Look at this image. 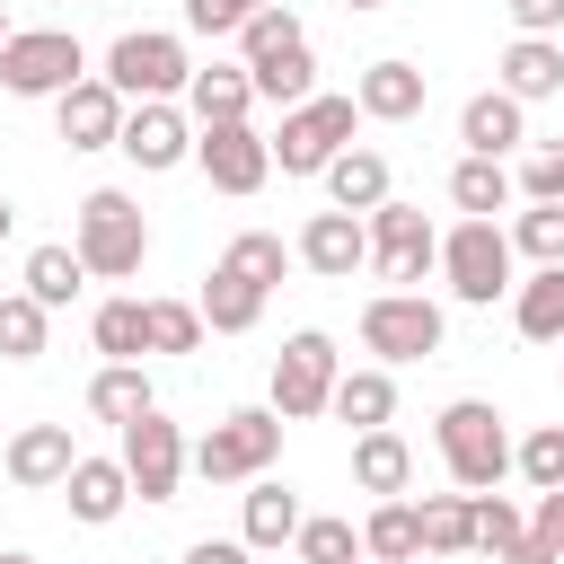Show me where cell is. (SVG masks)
<instances>
[{
    "instance_id": "3",
    "label": "cell",
    "mask_w": 564,
    "mask_h": 564,
    "mask_svg": "<svg viewBox=\"0 0 564 564\" xmlns=\"http://www.w3.org/2000/svg\"><path fill=\"white\" fill-rule=\"evenodd\" d=\"M115 97H141V106H167V97H185L194 88V62H185V44L176 35H159V26H132V35H115L106 44V70H97Z\"/></svg>"
},
{
    "instance_id": "35",
    "label": "cell",
    "mask_w": 564,
    "mask_h": 564,
    "mask_svg": "<svg viewBox=\"0 0 564 564\" xmlns=\"http://www.w3.org/2000/svg\"><path fill=\"white\" fill-rule=\"evenodd\" d=\"M79 282H88L79 247H35V256H26V300H44V308H70V300H79Z\"/></svg>"
},
{
    "instance_id": "9",
    "label": "cell",
    "mask_w": 564,
    "mask_h": 564,
    "mask_svg": "<svg viewBox=\"0 0 564 564\" xmlns=\"http://www.w3.org/2000/svg\"><path fill=\"white\" fill-rule=\"evenodd\" d=\"M335 379H344V370H335V344H326L317 326H300V335L273 352V414H282V423L326 414V405H335Z\"/></svg>"
},
{
    "instance_id": "17",
    "label": "cell",
    "mask_w": 564,
    "mask_h": 564,
    "mask_svg": "<svg viewBox=\"0 0 564 564\" xmlns=\"http://www.w3.org/2000/svg\"><path fill=\"white\" fill-rule=\"evenodd\" d=\"M458 141H467V159H502L511 141H529V106L502 97V88H485V97L458 106Z\"/></svg>"
},
{
    "instance_id": "49",
    "label": "cell",
    "mask_w": 564,
    "mask_h": 564,
    "mask_svg": "<svg viewBox=\"0 0 564 564\" xmlns=\"http://www.w3.org/2000/svg\"><path fill=\"white\" fill-rule=\"evenodd\" d=\"M9 229H18V203H9V194H0V238H9Z\"/></svg>"
},
{
    "instance_id": "40",
    "label": "cell",
    "mask_w": 564,
    "mask_h": 564,
    "mask_svg": "<svg viewBox=\"0 0 564 564\" xmlns=\"http://www.w3.org/2000/svg\"><path fill=\"white\" fill-rule=\"evenodd\" d=\"M511 467H520L538 494H564V423H538V432L511 449Z\"/></svg>"
},
{
    "instance_id": "11",
    "label": "cell",
    "mask_w": 564,
    "mask_h": 564,
    "mask_svg": "<svg viewBox=\"0 0 564 564\" xmlns=\"http://www.w3.org/2000/svg\"><path fill=\"white\" fill-rule=\"evenodd\" d=\"M115 458H123V476H132V494H141V502H176V476L194 467L185 432H176L159 405H150L141 423H123V449H115Z\"/></svg>"
},
{
    "instance_id": "4",
    "label": "cell",
    "mask_w": 564,
    "mask_h": 564,
    "mask_svg": "<svg viewBox=\"0 0 564 564\" xmlns=\"http://www.w3.org/2000/svg\"><path fill=\"white\" fill-rule=\"evenodd\" d=\"M273 449H282V414L273 405H238L194 441V476L203 485H256L273 467Z\"/></svg>"
},
{
    "instance_id": "43",
    "label": "cell",
    "mask_w": 564,
    "mask_h": 564,
    "mask_svg": "<svg viewBox=\"0 0 564 564\" xmlns=\"http://www.w3.org/2000/svg\"><path fill=\"white\" fill-rule=\"evenodd\" d=\"M256 9H282V0H185V26L194 35H238Z\"/></svg>"
},
{
    "instance_id": "46",
    "label": "cell",
    "mask_w": 564,
    "mask_h": 564,
    "mask_svg": "<svg viewBox=\"0 0 564 564\" xmlns=\"http://www.w3.org/2000/svg\"><path fill=\"white\" fill-rule=\"evenodd\" d=\"M247 555H256L247 538H194L185 546V564H247Z\"/></svg>"
},
{
    "instance_id": "53",
    "label": "cell",
    "mask_w": 564,
    "mask_h": 564,
    "mask_svg": "<svg viewBox=\"0 0 564 564\" xmlns=\"http://www.w3.org/2000/svg\"><path fill=\"white\" fill-rule=\"evenodd\" d=\"M352 564H370V555H352Z\"/></svg>"
},
{
    "instance_id": "25",
    "label": "cell",
    "mask_w": 564,
    "mask_h": 564,
    "mask_svg": "<svg viewBox=\"0 0 564 564\" xmlns=\"http://www.w3.org/2000/svg\"><path fill=\"white\" fill-rule=\"evenodd\" d=\"M326 414L352 423V432H388V414H397V379H388V370H344Z\"/></svg>"
},
{
    "instance_id": "29",
    "label": "cell",
    "mask_w": 564,
    "mask_h": 564,
    "mask_svg": "<svg viewBox=\"0 0 564 564\" xmlns=\"http://www.w3.org/2000/svg\"><path fill=\"white\" fill-rule=\"evenodd\" d=\"M159 397H150V379H141V361H106L97 379H88V414L97 423H141Z\"/></svg>"
},
{
    "instance_id": "44",
    "label": "cell",
    "mask_w": 564,
    "mask_h": 564,
    "mask_svg": "<svg viewBox=\"0 0 564 564\" xmlns=\"http://www.w3.org/2000/svg\"><path fill=\"white\" fill-rule=\"evenodd\" d=\"M520 194H529V203H564V150H538V159L520 167Z\"/></svg>"
},
{
    "instance_id": "23",
    "label": "cell",
    "mask_w": 564,
    "mask_h": 564,
    "mask_svg": "<svg viewBox=\"0 0 564 564\" xmlns=\"http://www.w3.org/2000/svg\"><path fill=\"white\" fill-rule=\"evenodd\" d=\"M300 520H308V511H300V494H291V485H273V476H256V494H247V520H238V538H247V546L264 555V546H291V538H300Z\"/></svg>"
},
{
    "instance_id": "22",
    "label": "cell",
    "mask_w": 564,
    "mask_h": 564,
    "mask_svg": "<svg viewBox=\"0 0 564 564\" xmlns=\"http://www.w3.org/2000/svg\"><path fill=\"white\" fill-rule=\"evenodd\" d=\"M194 308H203V326H212V335H247V326L264 317V291H256L247 273L212 264V273H203V300H194Z\"/></svg>"
},
{
    "instance_id": "45",
    "label": "cell",
    "mask_w": 564,
    "mask_h": 564,
    "mask_svg": "<svg viewBox=\"0 0 564 564\" xmlns=\"http://www.w3.org/2000/svg\"><path fill=\"white\" fill-rule=\"evenodd\" d=\"M502 9H511L520 35H555V26H564V0H502Z\"/></svg>"
},
{
    "instance_id": "13",
    "label": "cell",
    "mask_w": 564,
    "mask_h": 564,
    "mask_svg": "<svg viewBox=\"0 0 564 564\" xmlns=\"http://www.w3.org/2000/svg\"><path fill=\"white\" fill-rule=\"evenodd\" d=\"M300 264L317 273V282H352L361 264H370V220L361 212H308V229H300Z\"/></svg>"
},
{
    "instance_id": "28",
    "label": "cell",
    "mask_w": 564,
    "mask_h": 564,
    "mask_svg": "<svg viewBox=\"0 0 564 564\" xmlns=\"http://www.w3.org/2000/svg\"><path fill=\"white\" fill-rule=\"evenodd\" d=\"M511 194H520V176H511L502 159H458V167H449V203H458L467 220H494Z\"/></svg>"
},
{
    "instance_id": "30",
    "label": "cell",
    "mask_w": 564,
    "mask_h": 564,
    "mask_svg": "<svg viewBox=\"0 0 564 564\" xmlns=\"http://www.w3.org/2000/svg\"><path fill=\"white\" fill-rule=\"evenodd\" d=\"M361 555H370V564H414V555H423V511H414V502H379V511L361 520Z\"/></svg>"
},
{
    "instance_id": "7",
    "label": "cell",
    "mask_w": 564,
    "mask_h": 564,
    "mask_svg": "<svg viewBox=\"0 0 564 564\" xmlns=\"http://www.w3.org/2000/svg\"><path fill=\"white\" fill-rule=\"evenodd\" d=\"M441 335H449V317H441V300H423V291H379V300L361 308V352H379V370L441 352Z\"/></svg>"
},
{
    "instance_id": "12",
    "label": "cell",
    "mask_w": 564,
    "mask_h": 564,
    "mask_svg": "<svg viewBox=\"0 0 564 564\" xmlns=\"http://www.w3.org/2000/svg\"><path fill=\"white\" fill-rule=\"evenodd\" d=\"M194 167L212 176V194H256L273 176V141L256 123H203L194 132Z\"/></svg>"
},
{
    "instance_id": "41",
    "label": "cell",
    "mask_w": 564,
    "mask_h": 564,
    "mask_svg": "<svg viewBox=\"0 0 564 564\" xmlns=\"http://www.w3.org/2000/svg\"><path fill=\"white\" fill-rule=\"evenodd\" d=\"M520 538H529V520H520V511H511L502 494H476V546H485V555L502 564V555H511Z\"/></svg>"
},
{
    "instance_id": "52",
    "label": "cell",
    "mask_w": 564,
    "mask_h": 564,
    "mask_svg": "<svg viewBox=\"0 0 564 564\" xmlns=\"http://www.w3.org/2000/svg\"><path fill=\"white\" fill-rule=\"evenodd\" d=\"M0 564H35V555H0Z\"/></svg>"
},
{
    "instance_id": "51",
    "label": "cell",
    "mask_w": 564,
    "mask_h": 564,
    "mask_svg": "<svg viewBox=\"0 0 564 564\" xmlns=\"http://www.w3.org/2000/svg\"><path fill=\"white\" fill-rule=\"evenodd\" d=\"M9 35H18V26H9V18H0V44H9Z\"/></svg>"
},
{
    "instance_id": "8",
    "label": "cell",
    "mask_w": 564,
    "mask_h": 564,
    "mask_svg": "<svg viewBox=\"0 0 564 564\" xmlns=\"http://www.w3.org/2000/svg\"><path fill=\"white\" fill-rule=\"evenodd\" d=\"M441 273H449V300H467V308H494L502 291H520L511 282V238L494 220H458L441 238Z\"/></svg>"
},
{
    "instance_id": "15",
    "label": "cell",
    "mask_w": 564,
    "mask_h": 564,
    "mask_svg": "<svg viewBox=\"0 0 564 564\" xmlns=\"http://www.w3.org/2000/svg\"><path fill=\"white\" fill-rule=\"evenodd\" d=\"M53 115H62V141H70V150H115L132 106H123L106 79H79V88H62V97H53Z\"/></svg>"
},
{
    "instance_id": "6",
    "label": "cell",
    "mask_w": 564,
    "mask_h": 564,
    "mask_svg": "<svg viewBox=\"0 0 564 564\" xmlns=\"http://www.w3.org/2000/svg\"><path fill=\"white\" fill-rule=\"evenodd\" d=\"M352 123H361L352 97H308V106H291L282 132H273V167H282V176H326V167L352 150Z\"/></svg>"
},
{
    "instance_id": "5",
    "label": "cell",
    "mask_w": 564,
    "mask_h": 564,
    "mask_svg": "<svg viewBox=\"0 0 564 564\" xmlns=\"http://www.w3.org/2000/svg\"><path fill=\"white\" fill-rule=\"evenodd\" d=\"M79 79H88V53H79L70 26H18V35L0 44V88H9V97H62V88H79Z\"/></svg>"
},
{
    "instance_id": "36",
    "label": "cell",
    "mask_w": 564,
    "mask_h": 564,
    "mask_svg": "<svg viewBox=\"0 0 564 564\" xmlns=\"http://www.w3.org/2000/svg\"><path fill=\"white\" fill-rule=\"evenodd\" d=\"M44 326H53V308L26 300V291H9L0 300V361H35L44 352Z\"/></svg>"
},
{
    "instance_id": "39",
    "label": "cell",
    "mask_w": 564,
    "mask_h": 564,
    "mask_svg": "<svg viewBox=\"0 0 564 564\" xmlns=\"http://www.w3.org/2000/svg\"><path fill=\"white\" fill-rule=\"evenodd\" d=\"M203 308L194 300H150V352H203Z\"/></svg>"
},
{
    "instance_id": "14",
    "label": "cell",
    "mask_w": 564,
    "mask_h": 564,
    "mask_svg": "<svg viewBox=\"0 0 564 564\" xmlns=\"http://www.w3.org/2000/svg\"><path fill=\"white\" fill-rule=\"evenodd\" d=\"M70 467H79V449H70V423H26V432H9V449H0V476H9V485H26V494L62 485Z\"/></svg>"
},
{
    "instance_id": "16",
    "label": "cell",
    "mask_w": 564,
    "mask_h": 564,
    "mask_svg": "<svg viewBox=\"0 0 564 564\" xmlns=\"http://www.w3.org/2000/svg\"><path fill=\"white\" fill-rule=\"evenodd\" d=\"M115 150H123L132 167H150V176H159V167H185V159H194V123H185L176 106H132Z\"/></svg>"
},
{
    "instance_id": "24",
    "label": "cell",
    "mask_w": 564,
    "mask_h": 564,
    "mask_svg": "<svg viewBox=\"0 0 564 564\" xmlns=\"http://www.w3.org/2000/svg\"><path fill=\"white\" fill-rule=\"evenodd\" d=\"M511 326L529 344H564V264H538L520 291H511Z\"/></svg>"
},
{
    "instance_id": "42",
    "label": "cell",
    "mask_w": 564,
    "mask_h": 564,
    "mask_svg": "<svg viewBox=\"0 0 564 564\" xmlns=\"http://www.w3.org/2000/svg\"><path fill=\"white\" fill-rule=\"evenodd\" d=\"M300 564H352L361 555V538H352V520H300Z\"/></svg>"
},
{
    "instance_id": "32",
    "label": "cell",
    "mask_w": 564,
    "mask_h": 564,
    "mask_svg": "<svg viewBox=\"0 0 564 564\" xmlns=\"http://www.w3.org/2000/svg\"><path fill=\"white\" fill-rule=\"evenodd\" d=\"M423 555H467L476 546V494H423Z\"/></svg>"
},
{
    "instance_id": "31",
    "label": "cell",
    "mask_w": 564,
    "mask_h": 564,
    "mask_svg": "<svg viewBox=\"0 0 564 564\" xmlns=\"http://www.w3.org/2000/svg\"><path fill=\"white\" fill-rule=\"evenodd\" d=\"M88 344H97L106 361H141V352H150V300H106V308L88 317Z\"/></svg>"
},
{
    "instance_id": "50",
    "label": "cell",
    "mask_w": 564,
    "mask_h": 564,
    "mask_svg": "<svg viewBox=\"0 0 564 564\" xmlns=\"http://www.w3.org/2000/svg\"><path fill=\"white\" fill-rule=\"evenodd\" d=\"M344 9H388V0H344Z\"/></svg>"
},
{
    "instance_id": "10",
    "label": "cell",
    "mask_w": 564,
    "mask_h": 564,
    "mask_svg": "<svg viewBox=\"0 0 564 564\" xmlns=\"http://www.w3.org/2000/svg\"><path fill=\"white\" fill-rule=\"evenodd\" d=\"M370 264H379V282H397V291H414L432 264H441V238H432V220H423V203H379L370 212Z\"/></svg>"
},
{
    "instance_id": "33",
    "label": "cell",
    "mask_w": 564,
    "mask_h": 564,
    "mask_svg": "<svg viewBox=\"0 0 564 564\" xmlns=\"http://www.w3.org/2000/svg\"><path fill=\"white\" fill-rule=\"evenodd\" d=\"M247 79H256V97H264V106H282V115L317 97V62H308V44H291V53H273V62H256Z\"/></svg>"
},
{
    "instance_id": "27",
    "label": "cell",
    "mask_w": 564,
    "mask_h": 564,
    "mask_svg": "<svg viewBox=\"0 0 564 564\" xmlns=\"http://www.w3.org/2000/svg\"><path fill=\"white\" fill-rule=\"evenodd\" d=\"M326 203H335V212H379V203H388V159H379V150H344V159L326 167Z\"/></svg>"
},
{
    "instance_id": "21",
    "label": "cell",
    "mask_w": 564,
    "mask_h": 564,
    "mask_svg": "<svg viewBox=\"0 0 564 564\" xmlns=\"http://www.w3.org/2000/svg\"><path fill=\"white\" fill-rule=\"evenodd\" d=\"M185 106H194V123H247V106H256V79H247V62H212V70H194Z\"/></svg>"
},
{
    "instance_id": "37",
    "label": "cell",
    "mask_w": 564,
    "mask_h": 564,
    "mask_svg": "<svg viewBox=\"0 0 564 564\" xmlns=\"http://www.w3.org/2000/svg\"><path fill=\"white\" fill-rule=\"evenodd\" d=\"M511 256H529V264H564V203H529V212L511 220Z\"/></svg>"
},
{
    "instance_id": "47",
    "label": "cell",
    "mask_w": 564,
    "mask_h": 564,
    "mask_svg": "<svg viewBox=\"0 0 564 564\" xmlns=\"http://www.w3.org/2000/svg\"><path fill=\"white\" fill-rule=\"evenodd\" d=\"M529 538H546V546H555V564H564V494H538V520H529Z\"/></svg>"
},
{
    "instance_id": "26",
    "label": "cell",
    "mask_w": 564,
    "mask_h": 564,
    "mask_svg": "<svg viewBox=\"0 0 564 564\" xmlns=\"http://www.w3.org/2000/svg\"><path fill=\"white\" fill-rule=\"evenodd\" d=\"M352 485H361V494H388V502H397V494L414 485V449H405L397 432H361V441H352Z\"/></svg>"
},
{
    "instance_id": "38",
    "label": "cell",
    "mask_w": 564,
    "mask_h": 564,
    "mask_svg": "<svg viewBox=\"0 0 564 564\" xmlns=\"http://www.w3.org/2000/svg\"><path fill=\"white\" fill-rule=\"evenodd\" d=\"M291 44H308L291 9H256V18L238 26V62H247V70H256V62H273V53H291Z\"/></svg>"
},
{
    "instance_id": "1",
    "label": "cell",
    "mask_w": 564,
    "mask_h": 564,
    "mask_svg": "<svg viewBox=\"0 0 564 564\" xmlns=\"http://www.w3.org/2000/svg\"><path fill=\"white\" fill-rule=\"evenodd\" d=\"M432 441H441V467H449V485H458V494H494V485L511 476V432H502V414H494L485 397L441 405Z\"/></svg>"
},
{
    "instance_id": "18",
    "label": "cell",
    "mask_w": 564,
    "mask_h": 564,
    "mask_svg": "<svg viewBox=\"0 0 564 564\" xmlns=\"http://www.w3.org/2000/svg\"><path fill=\"white\" fill-rule=\"evenodd\" d=\"M555 88H564V44H555V35H511V53H502V97L538 106V97H555Z\"/></svg>"
},
{
    "instance_id": "19",
    "label": "cell",
    "mask_w": 564,
    "mask_h": 564,
    "mask_svg": "<svg viewBox=\"0 0 564 564\" xmlns=\"http://www.w3.org/2000/svg\"><path fill=\"white\" fill-rule=\"evenodd\" d=\"M352 106H361L370 123H405V115H423V70H414V62H370V70L352 79Z\"/></svg>"
},
{
    "instance_id": "34",
    "label": "cell",
    "mask_w": 564,
    "mask_h": 564,
    "mask_svg": "<svg viewBox=\"0 0 564 564\" xmlns=\"http://www.w3.org/2000/svg\"><path fill=\"white\" fill-rule=\"evenodd\" d=\"M291 256H300V247H282L273 229H238V238L220 247V264H229V273H247L256 291H273V282L291 273Z\"/></svg>"
},
{
    "instance_id": "20",
    "label": "cell",
    "mask_w": 564,
    "mask_h": 564,
    "mask_svg": "<svg viewBox=\"0 0 564 564\" xmlns=\"http://www.w3.org/2000/svg\"><path fill=\"white\" fill-rule=\"evenodd\" d=\"M62 494H70V520H115L123 502H132V476H123V458H79L70 476H62Z\"/></svg>"
},
{
    "instance_id": "48",
    "label": "cell",
    "mask_w": 564,
    "mask_h": 564,
    "mask_svg": "<svg viewBox=\"0 0 564 564\" xmlns=\"http://www.w3.org/2000/svg\"><path fill=\"white\" fill-rule=\"evenodd\" d=\"M502 564H555V546H546V538H520V546H511Z\"/></svg>"
},
{
    "instance_id": "2",
    "label": "cell",
    "mask_w": 564,
    "mask_h": 564,
    "mask_svg": "<svg viewBox=\"0 0 564 564\" xmlns=\"http://www.w3.org/2000/svg\"><path fill=\"white\" fill-rule=\"evenodd\" d=\"M70 247H79V264H88L97 282H132L141 256H150V220H141V203H132L123 185H97V194L79 203Z\"/></svg>"
}]
</instances>
